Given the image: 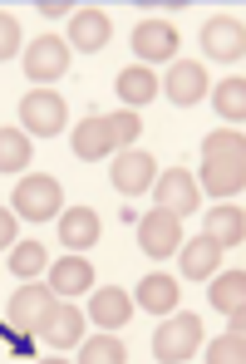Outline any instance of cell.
Instances as JSON below:
<instances>
[{
  "label": "cell",
  "mask_w": 246,
  "mask_h": 364,
  "mask_svg": "<svg viewBox=\"0 0 246 364\" xmlns=\"http://www.w3.org/2000/svg\"><path fill=\"white\" fill-rule=\"evenodd\" d=\"M10 212H15V217H25V222H50V217H60V212H64L60 182L45 178V173L20 178V182H15V197H10Z\"/></svg>",
  "instance_id": "1"
},
{
  "label": "cell",
  "mask_w": 246,
  "mask_h": 364,
  "mask_svg": "<svg viewBox=\"0 0 246 364\" xmlns=\"http://www.w3.org/2000/svg\"><path fill=\"white\" fill-rule=\"evenodd\" d=\"M202 345V320L197 315H173L158 335H153V360L158 364H187Z\"/></svg>",
  "instance_id": "2"
},
{
  "label": "cell",
  "mask_w": 246,
  "mask_h": 364,
  "mask_svg": "<svg viewBox=\"0 0 246 364\" xmlns=\"http://www.w3.org/2000/svg\"><path fill=\"white\" fill-rule=\"evenodd\" d=\"M55 305H60V296H55L50 286L30 281V286H20V291L10 296V310H5V315H10V325H15V330H35V335H40V330H45V320L55 315Z\"/></svg>",
  "instance_id": "3"
},
{
  "label": "cell",
  "mask_w": 246,
  "mask_h": 364,
  "mask_svg": "<svg viewBox=\"0 0 246 364\" xmlns=\"http://www.w3.org/2000/svg\"><path fill=\"white\" fill-rule=\"evenodd\" d=\"M20 123H25V133L55 138V133H64V123H69V109H64L60 94L35 89V94H25V99H20Z\"/></svg>",
  "instance_id": "4"
},
{
  "label": "cell",
  "mask_w": 246,
  "mask_h": 364,
  "mask_svg": "<svg viewBox=\"0 0 246 364\" xmlns=\"http://www.w3.org/2000/svg\"><path fill=\"white\" fill-rule=\"evenodd\" d=\"M138 246L153 256V261H163V256H173L178 246H183V222L173 217V212H143L138 217Z\"/></svg>",
  "instance_id": "5"
},
{
  "label": "cell",
  "mask_w": 246,
  "mask_h": 364,
  "mask_svg": "<svg viewBox=\"0 0 246 364\" xmlns=\"http://www.w3.org/2000/svg\"><path fill=\"white\" fill-rule=\"evenodd\" d=\"M25 74H30V84L40 89V84H55L69 74V45H64L60 35H45V40H35L30 50H25Z\"/></svg>",
  "instance_id": "6"
},
{
  "label": "cell",
  "mask_w": 246,
  "mask_h": 364,
  "mask_svg": "<svg viewBox=\"0 0 246 364\" xmlns=\"http://www.w3.org/2000/svg\"><path fill=\"white\" fill-rule=\"evenodd\" d=\"M133 55L143 60V69L148 64H168L178 55V30L168 20H138L133 25Z\"/></svg>",
  "instance_id": "7"
},
{
  "label": "cell",
  "mask_w": 246,
  "mask_h": 364,
  "mask_svg": "<svg viewBox=\"0 0 246 364\" xmlns=\"http://www.w3.org/2000/svg\"><path fill=\"white\" fill-rule=\"evenodd\" d=\"M202 50L212 55V60H242L246 55V30L237 15H212L207 25H202Z\"/></svg>",
  "instance_id": "8"
},
{
  "label": "cell",
  "mask_w": 246,
  "mask_h": 364,
  "mask_svg": "<svg viewBox=\"0 0 246 364\" xmlns=\"http://www.w3.org/2000/svg\"><path fill=\"white\" fill-rule=\"evenodd\" d=\"M109 35H114L109 15H104V10H94V5H84V10H74V15H69V40H64V45H74L79 55H94V50H104V45H109Z\"/></svg>",
  "instance_id": "9"
},
{
  "label": "cell",
  "mask_w": 246,
  "mask_h": 364,
  "mask_svg": "<svg viewBox=\"0 0 246 364\" xmlns=\"http://www.w3.org/2000/svg\"><path fill=\"white\" fill-rule=\"evenodd\" d=\"M163 94H168L178 109H192V104L207 94V69L197 60H173L168 64V79H163Z\"/></svg>",
  "instance_id": "10"
},
{
  "label": "cell",
  "mask_w": 246,
  "mask_h": 364,
  "mask_svg": "<svg viewBox=\"0 0 246 364\" xmlns=\"http://www.w3.org/2000/svg\"><path fill=\"white\" fill-rule=\"evenodd\" d=\"M158 212H173L178 222L197 212V182H192V173L173 168V173L158 178Z\"/></svg>",
  "instance_id": "11"
},
{
  "label": "cell",
  "mask_w": 246,
  "mask_h": 364,
  "mask_svg": "<svg viewBox=\"0 0 246 364\" xmlns=\"http://www.w3.org/2000/svg\"><path fill=\"white\" fill-rule=\"evenodd\" d=\"M202 187L217 197H232L246 187V153H227V158H207L202 163Z\"/></svg>",
  "instance_id": "12"
},
{
  "label": "cell",
  "mask_w": 246,
  "mask_h": 364,
  "mask_svg": "<svg viewBox=\"0 0 246 364\" xmlns=\"http://www.w3.org/2000/svg\"><path fill=\"white\" fill-rule=\"evenodd\" d=\"M50 291H55L60 301H74L79 291H94V266H89L84 256H60V261L50 266Z\"/></svg>",
  "instance_id": "13"
},
{
  "label": "cell",
  "mask_w": 246,
  "mask_h": 364,
  "mask_svg": "<svg viewBox=\"0 0 246 364\" xmlns=\"http://www.w3.org/2000/svg\"><path fill=\"white\" fill-rule=\"evenodd\" d=\"M99 212L94 207H69V212H60V242L79 256V251H89V246L99 242Z\"/></svg>",
  "instance_id": "14"
},
{
  "label": "cell",
  "mask_w": 246,
  "mask_h": 364,
  "mask_svg": "<svg viewBox=\"0 0 246 364\" xmlns=\"http://www.w3.org/2000/svg\"><path fill=\"white\" fill-rule=\"evenodd\" d=\"M114 187H119L123 197L148 192V187H153V158H148V153H138V148L119 153V163H114Z\"/></svg>",
  "instance_id": "15"
},
{
  "label": "cell",
  "mask_w": 246,
  "mask_h": 364,
  "mask_svg": "<svg viewBox=\"0 0 246 364\" xmlns=\"http://www.w3.org/2000/svg\"><path fill=\"white\" fill-rule=\"evenodd\" d=\"M69 143H74V158L79 163H99V158L114 153V138H109V123L104 119H84L69 133Z\"/></svg>",
  "instance_id": "16"
},
{
  "label": "cell",
  "mask_w": 246,
  "mask_h": 364,
  "mask_svg": "<svg viewBox=\"0 0 246 364\" xmlns=\"http://www.w3.org/2000/svg\"><path fill=\"white\" fill-rule=\"evenodd\" d=\"M89 315H94V325H99V330H123V325H128V315H133V301H128V291L109 286V291H94Z\"/></svg>",
  "instance_id": "17"
},
{
  "label": "cell",
  "mask_w": 246,
  "mask_h": 364,
  "mask_svg": "<svg viewBox=\"0 0 246 364\" xmlns=\"http://www.w3.org/2000/svg\"><path fill=\"white\" fill-rule=\"evenodd\" d=\"M79 330H84V315H79V305L74 301H60L55 305V315L45 320V340L55 345V350H69V345H79Z\"/></svg>",
  "instance_id": "18"
},
{
  "label": "cell",
  "mask_w": 246,
  "mask_h": 364,
  "mask_svg": "<svg viewBox=\"0 0 246 364\" xmlns=\"http://www.w3.org/2000/svg\"><path fill=\"white\" fill-rule=\"evenodd\" d=\"M207 242L217 246H242L246 242V217L237 212V207H212L207 212V232H202Z\"/></svg>",
  "instance_id": "19"
},
{
  "label": "cell",
  "mask_w": 246,
  "mask_h": 364,
  "mask_svg": "<svg viewBox=\"0 0 246 364\" xmlns=\"http://www.w3.org/2000/svg\"><path fill=\"white\" fill-rule=\"evenodd\" d=\"M138 305L153 315H173L178 310V281L173 276H143L138 281Z\"/></svg>",
  "instance_id": "20"
},
{
  "label": "cell",
  "mask_w": 246,
  "mask_h": 364,
  "mask_svg": "<svg viewBox=\"0 0 246 364\" xmlns=\"http://www.w3.org/2000/svg\"><path fill=\"white\" fill-rule=\"evenodd\" d=\"M119 99L128 109H138V104H148V99H158V74L153 69H143V64H133V69H123L119 74Z\"/></svg>",
  "instance_id": "21"
},
{
  "label": "cell",
  "mask_w": 246,
  "mask_h": 364,
  "mask_svg": "<svg viewBox=\"0 0 246 364\" xmlns=\"http://www.w3.org/2000/svg\"><path fill=\"white\" fill-rule=\"evenodd\" d=\"M178 256H183V276L202 281V276H212V271H217V261H222V246L207 242V237H197V242L178 246Z\"/></svg>",
  "instance_id": "22"
},
{
  "label": "cell",
  "mask_w": 246,
  "mask_h": 364,
  "mask_svg": "<svg viewBox=\"0 0 246 364\" xmlns=\"http://www.w3.org/2000/svg\"><path fill=\"white\" fill-rule=\"evenodd\" d=\"M5 266H10L20 281H35V276L50 266V251H45L40 242H15V246H10V256H5Z\"/></svg>",
  "instance_id": "23"
},
{
  "label": "cell",
  "mask_w": 246,
  "mask_h": 364,
  "mask_svg": "<svg viewBox=\"0 0 246 364\" xmlns=\"http://www.w3.org/2000/svg\"><path fill=\"white\" fill-rule=\"evenodd\" d=\"M30 133L20 128H0V173H25L30 168Z\"/></svg>",
  "instance_id": "24"
},
{
  "label": "cell",
  "mask_w": 246,
  "mask_h": 364,
  "mask_svg": "<svg viewBox=\"0 0 246 364\" xmlns=\"http://www.w3.org/2000/svg\"><path fill=\"white\" fill-rule=\"evenodd\" d=\"M212 305L227 310V315L246 310V271H227V276H217V286H212Z\"/></svg>",
  "instance_id": "25"
},
{
  "label": "cell",
  "mask_w": 246,
  "mask_h": 364,
  "mask_svg": "<svg viewBox=\"0 0 246 364\" xmlns=\"http://www.w3.org/2000/svg\"><path fill=\"white\" fill-rule=\"evenodd\" d=\"M79 364H128V350L119 335H94V340H84Z\"/></svg>",
  "instance_id": "26"
},
{
  "label": "cell",
  "mask_w": 246,
  "mask_h": 364,
  "mask_svg": "<svg viewBox=\"0 0 246 364\" xmlns=\"http://www.w3.org/2000/svg\"><path fill=\"white\" fill-rule=\"evenodd\" d=\"M212 104H217V114H222L227 123H242L246 119V84H242V79L217 84V99H212Z\"/></svg>",
  "instance_id": "27"
},
{
  "label": "cell",
  "mask_w": 246,
  "mask_h": 364,
  "mask_svg": "<svg viewBox=\"0 0 246 364\" xmlns=\"http://www.w3.org/2000/svg\"><path fill=\"white\" fill-rule=\"evenodd\" d=\"M109 138H114V153H128L133 148V138L143 133V119L133 114V109H123V114H109Z\"/></svg>",
  "instance_id": "28"
},
{
  "label": "cell",
  "mask_w": 246,
  "mask_h": 364,
  "mask_svg": "<svg viewBox=\"0 0 246 364\" xmlns=\"http://www.w3.org/2000/svg\"><path fill=\"white\" fill-rule=\"evenodd\" d=\"M207 364H246V335L227 330L222 340L207 345Z\"/></svg>",
  "instance_id": "29"
},
{
  "label": "cell",
  "mask_w": 246,
  "mask_h": 364,
  "mask_svg": "<svg viewBox=\"0 0 246 364\" xmlns=\"http://www.w3.org/2000/svg\"><path fill=\"white\" fill-rule=\"evenodd\" d=\"M227 153H246V138L237 128H222V133H207V143H202V163L207 158H227Z\"/></svg>",
  "instance_id": "30"
},
{
  "label": "cell",
  "mask_w": 246,
  "mask_h": 364,
  "mask_svg": "<svg viewBox=\"0 0 246 364\" xmlns=\"http://www.w3.org/2000/svg\"><path fill=\"white\" fill-rule=\"evenodd\" d=\"M15 50H20V25H15V15H5V10H0V64L10 60Z\"/></svg>",
  "instance_id": "31"
},
{
  "label": "cell",
  "mask_w": 246,
  "mask_h": 364,
  "mask_svg": "<svg viewBox=\"0 0 246 364\" xmlns=\"http://www.w3.org/2000/svg\"><path fill=\"white\" fill-rule=\"evenodd\" d=\"M10 246H15V212L0 207V251H10Z\"/></svg>",
  "instance_id": "32"
},
{
  "label": "cell",
  "mask_w": 246,
  "mask_h": 364,
  "mask_svg": "<svg viewBox=\"0 0 246 364\" xmlns=\"http://www.w3.org/2000/svg\"><path fill=\"white\" fill-rule=\"evenodd\" d=\"M79 5H69V0H40V15H74Z\"/></svg>",
  "instance_id": "33"
},
{
  "label": "cell",
  "mask_w": 246,
  "mask_h": 364,
  "mask_svg": "<svg viewBox=\"0 0 246 364\" xmlns=\"http://www.w3.org/2000/svg\"><path fill=\"white\" fill-rule=\"evenodd\" d=\"M40 364H64V360H40Z\"/></svg>",
  "instance_id": "34"
}]
</instances>
